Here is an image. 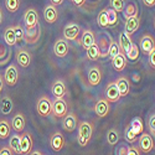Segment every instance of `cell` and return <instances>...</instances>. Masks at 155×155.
Listing matches in <instances>:
<instances>
[{
  "label": "cell",
  "mask_w": 155,
  "mask_h": 155,
  "mask_svg": "<svg viewBox=\"0 0 155 155\" xmlns=\"http://www.w3.org/2000/svg\"><path fill=\"white\" fill-rule=\"evenodd\" d=\"M93 124L91 122L83 120L80 123L78 128V135H77V140H78L80 147H86L92 139L93 135Z\"/></svg>",
  "instance_id": "1"
},
{
  "label": "cell",
  "mask_w": 155,
  "mask_h": 155,
  "mask_svg": "<svg viewBox=\"0 0 155 155\" xmlns=\"http://www.w3.org/2000/svg\"><path fill=\"white\" fill-rule=\"evenodd\" d=\"M36 110L40 117H48L50 114H52V101H51L47 96L40 97L36 104Z\"/></svg>",
  "instance_id": "2"
},
{
  "label": "cell",
  "mask_w": 155,
  "mask_h": 155,
  "mask_svg": "<svg viewBox=\"0 0 155 155\" xmlns=\"http://www.w3.org/2000/svg\"><path fill=\"white\" fill-rule=\"evenodd\" d=\"M68 113V103L63 98H56L52 102V114L56 118H63Z\"/></svg>",
  "instance_id": "3"
},
{
  "label": "cell",
  "mask_w": 155,
  "mask_h": 155,
  "mask_svg": "<svg viewBox=\"0 0 155 155\" xmlns=\"http://www.w3.org/2000/svg\"><path fill=\"white\" fill-rule=\"evenodd\" d=\"M81 32V26L80 24L76 22H71L68 25H66L63 29V37L66 38L67 41H76L80 36Z\"/></svg>",
  "instance_id": "4"
},
{
  "label": "cell",
  "mask_w": 155,
  "mask_h": 155,
  "mask_svg": "<svg viewBox=\"0 0 155 155\" xmlns=\"http://www.w3.org/2000/svg\"><path fill=\"white\" fill-rule=\"evenodd\" d=\"M24 24L26 29H34L38 26V14L35 8H30L25 11L24 15Z\"/></svg>",
  "instance_id": "5"
},
{
  "label": "cell",
  "mask_w": 155,
  "mask_h": 155,
  "mask_svg": "<svg viewBox=\"0 0 155 155\" xmlns=\"http://www.w3.org/2000/svg\"><path fill=\"white\" fill-rule=\"evenodd\" d=\"M104 96H106V99L109 101L110 103L118 102L122 97H120V93H119V89H118V87H117V83H115V82H109V83L106 86Z\"/></svg>",
  "instance_id": "6"
},
{
  "label": "cell",
  "mask_w": 155,
  "mask_h": 155,
  "mask_svg": "<svg viewBox=\"0 0 155 155\" xmlns=\"http://www.w3.org/2000/svg\"><path fill=\"white\" fill-rule=\"evenodd\" d=\"M138 147L141 153H150L154 149V139L149 133H143L139 138Z\"/></svg>",
  "instance_id": "7"
},
{
  "label": "cell",
  "mask_w": 155,
  "mask_h": 155,
  "mask_svg": "<svg viewBox=\"0 0 155 155\" xmlns=\"http://www.w3.org/2000/svg\"><path fill=\"white\" fill-rule=\"evenodd\" d=\"M19 80V72H18V67L15 64H10V66L5 70V73H4V81L8 86L10 87H14L16 84Z\"/></svg>",
  "instance_id": "8"
},
{
  "label": "cell",
  "mask_w": 155,
  "mask_h": 155,
  "mask_svg": "<svg viewBox=\"0 0 155 155\" xmlns=\"http://www.w3.org/2000/svg\"><path fill=\"white\" fill-rule=\"evenodd\" d=\"M68 51H70V44L64 37L58 38V40L56 41V44L54 45V54L60 58L66 57Z\"/></svg>",
  "instance_id": "9"
},
{
  "label": "cell",
  "mask_w": 155,
  "mask_h": 155,
  "mask_svg": "<svg viewBox=\"0 0 155 155\" xmlns=\"http://www.w3.org/2000/svg\"><path fill=\"white\" fill-rule=\"evenodd\" d=\"M64 143H66L64 137L60 132L54 133L52 135H51V138H50V147H51V149H52L55 153L61 151L63 149V147H64Z\"/></svg>",
  "instance_id": "10"
},
{
  "label": "cell",
  "mask_w": 155,
  "mask_h": 155,
  "mask_svg": "<svg viewBox=\"0 0 155 155\" xmlns=\"http://www.w3.org/2000/svg\"><path fill=\"white\" fill-rule=\"evenodd\" d=\"M139 47L140 51L143 55H149L150 51L155 47V40L151 35H144L143 37L140 38V42H139Z\"/></svg>",
  "instance_id": "11"
},
{
  "label": "cell",
  "mask_w": 155,
  "mask_h": 155,
  "mask_svg": "<svg viewBox=\"0 0 155 155\" xmlns=\"http://www.w3.org/2000/svg\"><path fill=\"white\" fill-rule=\"evenodd\" d=\"M110 110V102L107 101L106 98L104 99H98L96 106H94V113L98 115L99 118H104L108 115Z\"/></svg>",
  "instance_id": "12"
},
{
  "label": "cell",
  "mask_w": 155,
  "mask_h": 155,
  "mask_svg": "<svg viewBox=\"0 0 155 155\" xmlns=\"http://www.w3.org/2000/svg\"><path fill=\"white\" fill-rule=\"evenodd\" d=\"M32 150V137L30 133H22L20 135V153L30 154Z\"/></svg>",
  "instance_id": "13"
},
{
  "label": "cell",
  "mask_w": 155,
  "mask_h": 155,
  "mask_svg": "<svg viewBox=\"0 0 155 155\" xmlns=\"http://www.w3.org/2000/svg\"><path fill=\"white\" fill-rule=\"evenodd\" d=\"M77 124H78V122H77V117H76L73 113H67V114L63 117L62 127H63V129H64L66 132L72 133L74 129L77 128Z\"/></svg>",
  "instance_id": "14"
},
{
  "label": "cell",
  "mask_w": 155,
  "mask_h": 155,
  "mask_svg": "<svg viewBox=\"0 0 155 155\" xmlns=\"http://www.w3.org/2000/svg\"><path fill=\"white\" fill-rule=\"evenodd\" d=\"M25 124H26V119H25L22 113H16L11 119V128H12V130L16 133L24 132Z\"/></svg>",
  "instance_id": "15"
},
{
  "label": "cell",
  "mask_w": 155,
  "mask_h": 155,
  "mask_svg": "<svg viewBox=\"0 0 155 155\" xmlns=\"http://www.w3.org/2000/svg\"><path fill=\"white\" fill-rule=\"evenodd\" d=\"M44 18H45V21L48 22V24H55L58 19V11H57V8L56 5L54 4H50L45 8L44 10Z\"/></svg>",
  "instance_id": "16"
},
{
  "label": "cell",
  "mask_w": 155,
  "mask_h": 155,
  "mask_svg": "<svg viewBox=\"0 0 155 155\" xmlns=\"http://www.w3.org/2000/svg\"><path fill=\"white\" fill-rule=\"evenodd\" d=\"M119 46H120L122 52H123L125 56L129 54V51H130V48H132V46H133L132 37L129 36L125 31H123V32L119 34Z\"/></svg>",
  "instance_id": "17"
},
{
  "label": "cell",
  "mask_w": 155,
  "mask_h": 155,
  "mask_svg": "<svg viewBox=\"0 0 155 155\" xmlns=\"http://www.w3.org/2000/svg\"><path fill=\"white\" fill-rule=\"evenodd\" d=\"M16 61L22 68H28L31 63V54L28 50L20 48L16 54Z\"/></svg>",
  "instance_id": "18"
},
{
  "label": "cell",
  "mask_w": 155,
  "mask_h": 155,
  "mask_svg": "<svg viewBox=\"0 0 155 155\" xmlns=\"http://www.w3.org/2000/svg\"><path fill=\"white\" fill-rule=\"evenodd\" d=\"M78 42L81 44V46L84 50H87L89 46H92L93 44H96V36L91 30H83Z\"/></svg>",
  "instance_id": "19"
},
{
  "label": "cell",
  "mask_w": 155,
  "mask_h": 155,
  "mask_svg": "<svg viewBox=\"0 0 155 155\" xmlns=\"http://www.w3.org/2000/svg\"><path fill=\"white\" fill-rule=\"evenodd\" d=\"M51 92H52L55 98H63L64 94H66V92H67V87H66V84H64V82L62 80H57L52 83Z\"/></svg>",
  "instance_id": "20"
},
{
  "label": "cell",
  "mask_w": 155,
  "mask_h": 155,
  "mask_svg": "<svg viewBox=\"0 0 155 155\" xmlns=\"http://www.w3.org/2000/svg\"><path fill=\"white\" fill-rule=\"evenodd\" d=\"M112 66L117 72H122L125 68V66H127V56L122 52V51L112 58Z\"/></svg>",
  "instance_id": "21"
},
{
  "label": "cell",
  "mask_w": 155,
  "mask_h": 155,
  "mask_svg": "<svg viewBox=\"0 0 155 155\" xmlns=\"http://www.w3.org/2000/svg\"><path fill=\"white\" fill-rule=\"evenodd\" d=\"M140 26V19L139 16H133V18H129L125 20V32L129 35V36H132Z\"/></svg>",
  "instance_id": "22"
},
{
  "label": "cell",
  "mask_w": 155,
  "mask_h": 155,
  "mask_svg": "<svg viewBox=\"0 0 155 155\" xmlns=\"http://www.w3.org/2000/svg\"><path fill=\"white\" fill-rule=\"evenodd\" d=\"M40 38V29L38 26L34 28V29H26L25 31V35H24V41L26 44H36Z\"/></svg>",
  "instance_id": "23"
},
{
  "label": "cell",
  "mask_w": 155,
  "mask_h": 155,
  "mask_svg": "<svg viewBox=\"0 0 155 155\" xmlns=\"http://www.w3.org/2000/svg\"><path fill=\"white\" fill-rule=\"evenodd\" d=\"M115 83H117V87L119 89V93H120V97H125L128 96L129 91H130V83H129L128 78L124 76H120L117 78V81H115Z\"/></svg>",
  "instance_id": "24"
},
{
  "label": "cell",
  "mask_w": 155,
  "mask_h": 155,
  "mask_svg": "<svg viewBox=\"0 0 155 155\" xmlns=\"http://www.w3.org/2000/svg\"><path fill=\"white\" fill-rule=\"evenodd\" d=\"M102 81V72L98 67H92L88 71V82L91 86H97Z\"/></svg>",
  "instance_id": "25"
},
{
  "label": "cell",
  "mask_w": 155,
  "mask_h": 155,
  "mask_svg": "<svg viewBox=\"0 0 155 155\" xmlns=\"http://www.w3.org/2000/svg\"><path fill=\"white\" fill-rule=\"evenodd\" d=\"M11 122L8 119H2L0 120V139H8L10 137L11 132Z\"/></svg>",
  "instance_id": "26"
},
{
  "label": "cell",
  "mask_w": 155,
  "mask_h": 155,
  "mask_svg": "<svg viewBox=\"0 0 155 155\" xmlns=\"http://www.w3.org/2000/svg\"><path fill=\"white\" fill-rule=\"evenodd\" d=\"M4 38H5V42L9 46L16 45V36H15L14 26H9V28L5 29V31H4Z\"/></svg>",
  "instance_id": "27"
},
{
  "label": "cell",
  "mask_w": 155,
  "mask_h": 155,
  "mask_svg": "<svg viewBox=\"0 0 155 155\" xmlns=\"http://www.w3.org/2000/svg\"><path fill=\"white\" fill-rule=\"evenodd\" d=\"M86 52H87V58L91 61H97L101 57V51L97 44H93L92 46H89L86 50Z\"/></svg>",
  "instance_id": "28"
},
{
  "label": "cell",
  "mask_w": 155,
  "mask_h": 155,
  "mask_svg": "<svg viewBox=\"0 0 155 155\" xmlns=\"http://www.w3.org/2000/svg\"><path fill=\"white\" fill-rule=\"evenodd\" d=\"M9 147L14 151V154H21L20 153V134L19 133H15L10 137Z\"/></svg>",
  "instance_id": "29"
},
{
  "label": "cell",
  "mask_w": 155,
  "mask_h": 155,
  "mask_svg": "<svg viewBox=\"0 0 155 155\" xmlns=\"http://www.w3.org/2000/svg\"><path fill=\"white\" fill-rule=\"evenodd\" d=\"M12 108H14V103H12L11 98L8 97V96L3 97L2 106H0V110H2V113L3 114H10L11 110H12Z\"/></svg>",
  "instance_id": "30"
},
{
  "label": "cell",
  "mask_w": 155,
  "mask_h": 155,
  "mask_svg": "<svg viewBox=\"0 0 155 155\" xmlns=\"http://www.w3.org/2000/svg\"><path fill=\"white\" fill-rule=\"evenodd\" d=\"M123 15H124V19H129V18H133V16H137L138 15V6L135 4H128L127 6H124L123 9Z\"/></svg>",
  "instance_id": "31"
},
{
  "label": "cell",
  "mask_w": 155,
  "mask_h": 155,
  "mask_svg": "<svg viewBox=\"0 0 155 155\" xmlns=\"http://www.w3.org/2000/svg\"><path fill=\"white\" fill-rule=\"evenodd\" d=\"M107 11V18H108V22H109V26H114V25L118 24V12L115 11L113 8H107L106 9Z\"/></svg>",
  "instance_id": "32"
},
{
  "label": "cell",
  "mask_w": 155,
  "mask_h": 155,
  "mask_svg": "<svg viewBox=\"0 0 155 155\" xmlns=\"http://www.w3.org/2000/svg\"><path fill=\"white\" fill-rule=\"evenodd\" d=\"M107 141L109 145H115L119 141V133L117 129H109L107 133Z\"/></svg>",
  "instance_id": "33"
},
{
  "label": "cell",
  "mask_w": 155,
  "mask_h": 155,
  "mask_svg": "<svg viewBox=\"0 0 155 155\" xmlns=\"http://www.w3.org/2000/svg\"><path fill=\"white\" fill-rule=\"evenodd\" d=\"M5 8L9 12L14 14L20 9V0H5Z\"/></svg>",
  "instance_id": "34"
},
{
  "label": "cell",
  "mask_w": 155,
  "mask_h": 155,
  "mask_svg": "<svg viewBox=\"0 0 155 155\" xmlns=\"http://www.w3.org/2000/svg\"><path fill=\"white\" fill-rule=\"evenodd\" d=\"M97 22H98V25H99L101 28H108V26H109L106 9H103L102 11H99V14H98V16H97Z\"/></svg>",
  "instance_id": "35"
},
{
  "label": "cell",
  "mask_w": 155,
  "mask_h": 155,
  "mask_svg": "<svg viewBox=\"0 0 155 155\" xmlns=\"http://www.w3.org/2000/svg\"><path fill=\"white\" fill-rule=\"evenodd\" d=\"M120 46H119V42L117 41H113L110 38V44H109V48H108V55L110 56V58H113L115 55H118L120 52Z\"/></svg>",
  "instance_id": "36"
},
{
  "label": "cell",
  "mask_w": 155,
  "mask_h": 155,
  "mask_svg": "<svg viewBox=\"0 0 155 155\" xmlns=\"http://www.w3.org/2000/svg\"><path fill=\"white\" fill-rule=\"evenodd\" d=\"M109 5L117 12H122L125 6V0H109Z\"/></svg>",
  "instance_id": "37"
},
{
  "label": "cell",
  "mask_w": 155,
  "mask_h": 155,
  "mask_svg": "<svg viewBox=\"0 0 155 155\" xmlns=\"http://www.w3.org/2000/svg\"><path fill=\"white\" fill-rule=\"evenodd\" d=\"M127 58H129V61H132V62L138 61V58H139V47L135 44H133L130 51H129V54L127 55Z\"/></svg>",
  "instance_id": "38"
},
{
  "label": "cell",
  "mask_w": 155,
  "mask_h": 155,
  "mask_svg": "<svg viewBox=\"0 0 155 155\" xmlns=\"http://www.w3.org/2000/svg\"><path fill=\"white\" fill-rule=\"evenodd\" d=\"M130 127L133 130L139 135L141 132H143V123H141V119L140 118H134L130 123Z\"/></svg>",
  "instance_id": "39"
},
{
  "label": "cell",
  "mask_w": 155,
  "mask_h": 155,
  "mask_svg": "<svg viewBox=\"0 0 155 155\" xmlns=\"http://www.w3.org/2000/svg\"><path fill=\"white\" fill-rule=\"evenodd\" d=\"M137 137H138V134L133 130L132 127H128L125 129V139H127L128 143H134L137 140Z\"/></svg>",
  "instance_id": "40"
},
{
  "label": "cell",
  "mask_w": 155,
  "mask_h": 155,
  "mask_svg": "<svg viewBox=\"0 0 155 155\" xmlns=\"http://www.w3.org/2000/svg\"><path fill=\"white\" fill-rule=\"evenodd\" d=\"M15 30V36H16V42H20L24 40V35H25V30L21 25H15L14 26Z\"/></svg>",
  "instance_id": "41"
},
{
  "label": "cell",
  "mask_w": 155,
  "mask_h": 155,
  "mask_svg": "<svg viewBox=\"0 0 155 155\" xmlns=\"http://www.w3.org/2000/svg\"><path fill=\"white\" fill-rule=\"evenodd\" d=\"M141 151L139 149V147H128L127 148V155H140Z\"/></svg>",
  "instance_id": "42"
},
{
  "label": "cell",
  "mask_w": 155,
  "mask_h": 155,
  "mask_svg": "<svg viewBox=\"0 0 155 155\" xmlns=\"http://www.w3.org/2000/svg\"><path fill=\"white\" fill-rule=\"evenodd\" d=\"M149 56V64L153 70H155V47L150 51V54L148 55Z\"/></svg>",
  "instance_id": "43"
},
{
  "label": "cell",
  "mask_w": 155,
  "mask_h": 155,
  "mask_svg": "<svg viewBox=\"0 0 155 155\" xmlns=\"http://www.w3.org/2000/svg\"><path fill=\"white\" fill-rule=\"evenodd\" d=\"M149 129L151 133H155V113H153L149 118Z\"/></svg>",
  "instance_id": "44"
},
{
  "label": "cell",
  "mask_w": 155,
  "mask_h": 155,
  "mask_svg": "<svg viewBox=\"0 0 155 155\" xmlns=\"http://www.w3.org/2000/svg\"><path fill=\"white\" fill-rule=\"evenodd\" d=\"M11 154H14V151L11 150L10 147H5L0 149V155H11Z\"/></svg>",
  "instance_id": "45"
},
{
  "label": "cell",
  "mask_w": 155,
  "mask_h": 155,
  "mask_svg": "<svg viewBox=\"0 0 155 155\" xmlns=\"http://www.w3.org/2000/svg\"><path fill=\"white\" fill-rule=\"evenodd\" d=\"M71 2L73 3V5H74V6H77V8H81V6H83V5H84L86 0H71Z\"/></svg>",
  "instance_id": "46"
},
{
  "label": "cell",
  "mask_w": 155,
  "mask_h": 155,
  "mask_svg": "<svg viewBox=\"0 0 155 155\" xmlns=\"http://www.w3.org/2000/svg\"><path fill=\"white\" fill-rule=\"evenodd\" d=\"M127 145H122L120 148H118L117 149V154H119V155H127Z\"/></svg>",
  "instance_id": "47"
},
{
  "label": "cell",
  "mask_w": 155,
  "mask_h": 155,
  "mask_svg": "<svg viewBox=\"0 0 155 155\" xmlns=\"http://www.w3.org/2000/svg\"><path fill=\"white\" fill-rule=\"evenodd\" d=\"M143 3H144V5L148 6V8L155 6V0H143Z\"/></svg>",
  "instance_id": "48"
},
{
  "label": "cell",
  "mask_w": 155,
  "mask_h": 155,
  "mask_svg": "<svg viewBox=\"0 0 155 155\" xmlns=\"http://www.w3.org/2000/svg\"><path fill=\"white\" fill-rule=\"evenodd\" d=\"M4 83H5V81H4V77L0 74V93H2V91H3V88H4Z\"/></svg>",
  "instance_id": "49"
},
{
  "label": "cell",
  "mask_w": 155,
  "mask_h": 155,
  "mask_svg": "<svg viewBox=\"0 0 155 155\" xmlns=\"http://www.w3.org/2000/svg\"><path fill=\"white\" fill-rule=\"evenodd\" d=\"M50 2H51V4H54V5H61L62 3H63V0H50Z\"/></svg>",
  "instance_id": "50"
},
{
  "label": "cell",
  "mask_w": 155,
  "mask_h": 155,
  "mask_svg": "<svg viewBox=\"0 0 155 155\" xmlns=\"http://www.w3.org/2000/svg\"><path fill=\"white\" fill-rule=\"evenodd\" d=\"M30 154H32V155H41L42 153H41V151H38V150H36V151H32V153H30Z\"/></svg>",
  "instance_id": "51"
},
{
  "label": "cell",
  "mask_w": 155,
  "mask_h": 155,
  "mask_svg": "<svg viewBox=\"0 0 155 155\" xmlns=\"http://www.w3.org/2000/svg\"><path fill=\"white\" fill-rule=\"evenodd\" d=\"M3 21V12H2V9H0V24Z\"/></svg>",
  "instance_id": "52"
},
{
  "label": "cell",
  "mask_w": 155,
  "mask_h": 155,
  "mask_svg": "<svg viewBox=\"0 0 155 155\" xmlns=\"http://www.w3.org/2000/svg\"><path fill=\"white\" fill-rule=\"evenodd\" d=\"M154 29H155V20H154Z\"/></svg>",
  "instance_id": "53"
},
{
  "label": "cell",
  "mask_w": 155,
  "mask_h": 155,
  "mask_svg": "<svg viewBox=\"0 0 155 155\" xmlns=\"http://www.w3.org/2000/svg\"><path fill=\"white\" fill-rule=\"evenodd\" d=\"M153 134H154V137H155V133H153Z\"/></svg>",
  "instance_id": "54"
}]
</instances>
